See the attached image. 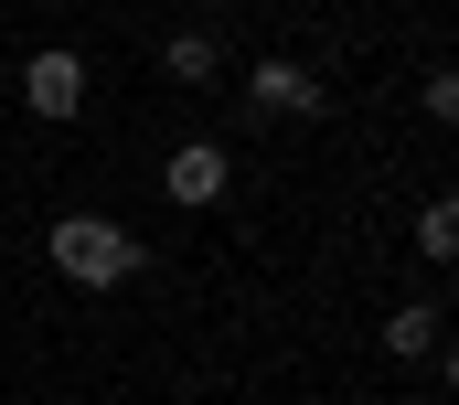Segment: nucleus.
<instances>
[{
  "mask_svg": "<svg viewBox=\"0 0 459 405\" xmlns=\"http://www.w3.org/2000/svg\"><path fill=\"white\" fill-rule=\"evenodd\" d=\"M150 256H139V235L117 224V213H54V278H75V289H128Z\"/></svg>",
  "mask_w": 459,
  "mask_h": 405,
  "instance_id": "obj_1",
  "label": "nucleus"
},
{
  "mask_svg": "<svg viewBox=\"0 0 459 405\" xmlns=\"http://www.w3.org/2000/svg\"><path fill=\"white\" fill-rule=\"evenodd\" d=\"M160 75H171V86H214V75H225V43H214V32H171V43H160Z\"/></svg>",
  "mask_w": 459,
  "mask_h": 405,
  "instance_id": "obj_5",
  "label": "nucleus"
},
{
  "mask_svg": "<svg viewBox=\"0 0 459 405\" xmlns=\"http://www.w3.org/2000/svg\"><path fill=\"white\" fill-rule=\"evenodd\" d=\"M417 256H428V267H449V256H459V202H449V193L417 213Z\"/></svg>",
  "mask_w": 459,
  "mask_h": 405,
  "instance_id": "obj_7",
  "label": "nucleus"
},
{
  "mask_svg": "<svg viewBox=\"0 0 459 405\" xmlns=\"http://www.w3.org/2000/svg\"><path fill=\"white\" fill-rule=\"evenodd\" d=\"M246 97H256V117H321V75L310 65H246Z\"/></svg>",
  "mask_w": 459,
  "mask_h": 405,
  "instance_id": "obj_4",
  "label": "nucleus"
},
{
  "mask_svg": "<svg viewBox=\"0 0 459 405\" xmlns=\"http://www.w3.org/2000/svg\"><path fill=\"white\" fill-rule=\"evenodd\" d=\"M225 182H235V150H225V139H182V150L160 160V193L182 202V213H204V202H225Z\"/></svg>",
  "mask_w": 459,
  "mask_h": 405,
  "instance_id": "obj_2",
  "label": "nucleus"
},
{
  "mask_svg": "<svg viewBox=\"0 0 459 405\" xmlns=\"http://www.w3.org/2000/svg\"><path fill=\"white\" fill-rule=\"evenodd\" d=\"M22 107H32V117H54V128H65V117H75V107H86V54H65V43H43V54H32V65H22Z\"/></svg>",
  "mask_w": 459,
  "mask_h": 405,
  "instance_id": "obj_3",
  "label": "nucleus"
},
{
  "mask_svg": "<svg viewBox=\"0 0 459 405\" xmlns=\"http://www.w3.org/2000/svg\"><path fill=\"white\" fill-rule=\"evenodd\" d=\"M385 352H395V363H438V352H449V341H438V309L406 299L395 320H385Z\"/></svg>",
  "mask_w": 459,
  "mask_h": 405,
  "instance_id": "obj_6",
  "label": "nucleus"
}]
</instances>
